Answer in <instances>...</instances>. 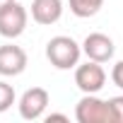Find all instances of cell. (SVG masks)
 Instances as JSON below:
<instances>
[{
	"mask_svg": "<svg viewBox=\"0 0 123 123\" xmlns=\"http://www.w3.org/2000/svg\"><path fill=\"white\" fill-rule=\"evenodd\" d=\"M48 101H51V97H48V92L43 87H31V89H27L19 97V104H17L19 106V116L24 121H36V118H41L46 113Z\"/></svg>",
	"mask_w": 123,
	"mask_h": 123,
	"instance_id": "5b68a950",
	"label": "cell"
},
{
	"mask_svg": "<svg viewBox=\"0 0 123 123\" xmlns=\"http://www.w3.org/2000/svg\"><path fill=\"white\" fill-rule=\"evenodd\" d=\"M27 70V53L22 46L5 43L0 46V75L3 77H17Z\"/></svg>",
	"mask_w": 123,
	"mask_h": 123,
	"instance_id": "52a82bcc",
	"label": "cell"
},
{
	"mask_svg": "<svg viewBox=\"0 0 123 123\" xmlns=\"http://www.w3.org/2000/svg\"><path fill=\"white\" fill-rule=\"evenodd\" d=\"M113 51H116L113 39L101 34V31H92L82 41V53L89 60H97V63H109V60L113 58Z\"/></svg>",
	"mask_w": 123,
	"mask_h": 123,
	"instance_id": "8992f818",
	"label": "cell"
},
{
	"mask_svg": "<svg viewBox=\"0 0 123 123\" xmlns=\"http://www.w3.org/2000/svg\"><path fill=\"white\" fill-rule=\"evenodd\" d=\"M75 118H77V123H116L111 104L99 99L97 94H85L77 101Z\"/></svg>",
	"mask_w": 123,
	"mask_h": 123,
	"instance_id": "7a4b0ae2",
	"label": "cell"
},
{
	"mask_svg": "<svg viewBox=\"0 0 123 123\" xmlns=\"http://www.w3.org/2000/svg\"><path fill=\"white\" fill-rule=\"evenodd\" d=\"M75 85L82 94H99L106 85V70L101 63L87 58V63H77L75 68Z\"/></svg>",
	"mask_w": 123,
	"mask_h": 123,
	"instance_id": "3957f363",
	"label": "cell"
},
{
	"mask_svg": "<svg viewBox=\"0 0 123 123\" xmlns=\"http://www.w3.org/2000/svg\"><path fill=\"white\" fill-rule=\"evenodd\" d=\"M80 55H82V46L73 39V36H53L46 43V58L51 60V65L58 70H70L77 68L80 63Z\"/></svg>",
	"mask_w": 123,
	"mask_h": 123,
	"instance_id": "6da1fadb",
	"label": "cell"
},
{
	"mask_svg": "<svg viewBox=\"0 0 123 123\" xmlns=\"http://www.w3.org/2000/svg\"><path fill=\"white\" fill-rule=\"evenodd\" d=\"M46 121H48V123H51V121H68V116H65V113H48Z\"/></svg>",
	"mask_w": 123,
	"mask_h": 123,
	"instance_id": "4fadbf2b",
	"label": "cell"
},
{
	"mask_svg": "<svg viewBox=\"0 0 123 123\" xmlns=\"http://www.w3.org/2000/svg\"><path fill=\"white\" fill-rule=\"evenodd\" d=\"M63 17V0H31V19L51 27Z\"/></svg>",
	"mask_w": 123,
	"mask_h": 123,
	"instance_id": "ba28073f",
	"label": "cell"
},
{
	"mask_svg": "<svg viewBox=\"0 0 123 123\" xmlns=\"http://www.w3.org/2000/svg\"><path fill=\"white\" fill-rule=\"evenodd\" d=\"M27 22H29L27 7L15 0V3H10L7 7L0 10V36H5V39L22 36L24 29H27Z\"/></svg>",
	"mask_w": 123,
	"mask_h": 123,
	"instance_id": "277c9868",
	"label": "cell"
},
{
	"mask_svg": "<svg viewBox=\"0 0 123 123\" xmlns=\"http://www.w3.org/2000/svg\"><path fill=\"white\" fill-rule=\"evenodd\" d=\"M111 109H113V116H116V123H123V94L118 97H111L109 99Z\"/></svg>",
	"mask_w": 123,
	"mask_h": 123,
	"instance_id": "8fae6325",
	"label": "cell"
},
{
	"mask_svg": "<svg viewBox=\"0 0 123 123\" xmlns=\"http://www.w3.org/2000/svg\"><path fill=\"white\" fill-rule=\"evenodd\" d=\"M10 3H15V0H0V10H3V7H7Z\"/></svg>",
	"mask_w": 123,
	"mask_h": 123,
	"instance_id": "5bb4252c",
	"label": "cell"
},
{
	"mask_svg": "<svg viewBox=\"0 0 123 123\" xmlns=\"http://www.w3.org/2000/svg\"><path fill=\"white\" fill-rule=\"evenodd\" d=\"M12 104H15V87L0 80V113H5Z\"/></svg>",
	"mask_w": 123,
	"mask_h": 123,
	"instance_id": "30bf717a",
	"label": "cell"
},
{
	"mask_svg": "<svg viewBox=\"0 0 123 123\" xmlns=\"http://www.w3.org/2000/svg\"><path fill=\"white\" fill-rule=\"evenodd\" d=\"M111 82L118 89H123V60H118V63L111 68Z\"/></svg>",
	"mask_w": 123,
	"mask_h": 123,
	"instance_id": "7c38bea8",
	"label": "cell"
},
{
	"mask_svg": "<svg viewBox=\"0 0 123 123\" xmlns=\"http://www.w3.org/2000/svg\"><path fill=\"white\" fill-rule=\"evenodd\" d=\"M70 5V12L80 19H87V17H94L101 7H104V0H68Z\"/></svg>",
	"mask_w": 123,
	"mask_h": 123,
	"instance_id": "9c48e42d",
	"label": "cell"
}]
</instances>
